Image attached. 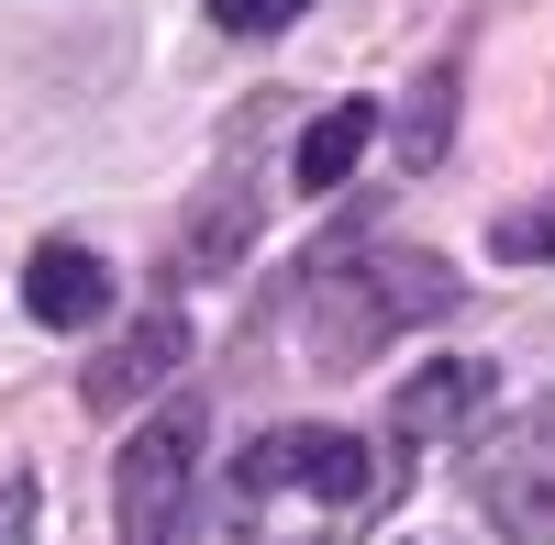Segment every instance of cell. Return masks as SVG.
I'll return each instance as SVG.
<instances>
[{
	"label": "cell",
	"mask_w": 555,
	"mask_h": 545,
	"mask_svg": "<svg viewBox=\"0 0 555 545\" xmlns=\"http://www.w3.org/2000/svg\"><path fill=\"white\" fill-rule=\"evenodd\" d=\"M444 312H467L455 267L434 245H400V235H356V245L300 267V345H311V368H334V379L378 368L389 334L444 324Z\"/></svg>",
	"instance_id": "cell-1"
},
{
	"label": "cell",
	"mask_w": 555,
	"mask_h": 545,
	"mask_svg": "<svg viewBox=\"0 0 555 545\" xmlns=\"http://www.w3.org/2000/svg\"><path fill=\"white\" fill-rule=\"evenodd\" d=\"M201 434H211V413L178 390V401L145 413V434L112 457V534H122V545H178L190 490H201Z\"/></svg>",
	"instance_id": "cell-2"
},
{
	"label": "cell",
	"mask_w": 555,
	"mask_h": 545,
	"mask_svg": "<svg viewBox=\"0 0 555 545\" xmlns=\"http://www.w3.org/2000/svg\"><path fill=\"white\" fill-rule=\"evenodd\" d=\"M467 512L500 545H555V390L522 401V413L467 457Z\"/></svg>",
	"instance_id": "cell-3"
},
{
	"label": "cell",
	"mask_w": 555,
	"mask_h": 545,
	"mask_svg": "<svg viewBox=\"0 0 555 545\" xmlns=\"http://www.w3.org/2000/svg\"><path fill=\"white\" fill-rule=\"evenodd\" d=\"M234 490H245V502H256V490H311L322 512H356L366 490H378V457H366L345 423H278V434H256L234 457Z\"/></svg>",
	"instance_id": "cell-4"
},
{
	"label": "cell",
	"mask_w": 555,
	"mask_h": 545,
	"mask_svg": "<svg viewBox=\"0 0 555 545\" xmlns=\"http://www.w3.org/2000/svg\"><path fill=\"white\" fill-rule=\"evenodd\" d=\"M178 356H190V312H178V301H145V312H133V324L78 368V401H89V413H133L145 390L178 379Z\"/></svg>",
	"instance_id": "cell-5"
},
{
	"label": "cell",
	"mask_w": 555,
	"mask_h": 545,
	"mask_svg": "<svg viewBox=\"0 0 555 545\" xmlns=\"http://www.w3.org/2000/svg\"><path fill=\"white\" fill-rule=\"evenodd\" d=\"M23 312H34V324H56V334L101 324V312H112V267L89 256V245H34V256H23Z\"/></svg>",
	"instance_id": "cell-6"
},
{
	"label": "cell",
	"mask_w": 555,
	"mask_h": 545,
	"mask_svg": "<svg viewBox=\"0 0 555 545\" xmlns=\"http://www.w3.org/2000/svg\"><path fill=\"white\" fill-rule=\"evenodd\" d=\"M489 401V368L478 356H444V368H411V390L389 401V423H400V445H434V434H455Z\"/></svg>",
	"instance_id": "cell-7"
},
{
	"label": "cell",
	"mask_w": 555,
	"mask_h": 545,
	"mask_svg": "<svg viewBox=\"0 0 555 545\" xmlns=\"http://www.w3.org/2000/svg\"><path fill=\"white\" fill-rule=\"evenodd\" d=\"M366 134H378V101H334V112H311L300 123V156H289V178L322 201V190H345L356 178V156H366Z\"/></svg>",
	"instance_id": "cell-8"
},
{
	"label": "cell",
	"mask_w": 555,
	"mask_h": 545,
	"mask_svg": "<svg viewBox=\"0 0 555 545\" xmlns=\"http://www.w3.org/2000/svg\"><path fill=\"white\" fill-rule=\"evenodd\" d=\"M389 145H400V167H444V145H455V56L423 67V89H411L400 123H389Z\"/></svg>",
	"instance_id": "cell-9"
},
{
	"label": "cell",
	"mask_w": 555,
	"mask_h": 545,
	"mask_svg": "<svg viewBox=\"0 0 555 545\" xmlns=\"http://www.w3.org/2000/svg\"><path fill=\"white\" fill-rule=\"evenodd\" d=\"M245 245H256V190L234 178V190H211V201H201V223H190V256H201V267H234Z\"/></svg>",
	"instance_id": "cell-10"
},
{
	"label": "cell",
	"mask_w": 555,
	"mask_h": 545,
	"mask_svg": "<svg viewBox=\"0 0 555 545\" xmlns=\"http://www.w3.org/2000/svg\"><path fill=\"white\" fill-rule=\"evenodd\" d=\"M489 245H500V267H544L555 256V201H522L512 223H489Z\"/></svg>",
	"instance_id": "cell-11"
},
{
	"label": "cell",
	"mask_w": 555,
	"mask_h": 545,
	"mask_svg": "<svg viewBox=\"0 0 555 545\" xmlns=\"http://www.w3.org/2000/svg\"><path fill=\"white\" fill-rule=\"evenodd\" d=\"M311 0H211V23L222 34H278V23H300Z\"/></svg>",
	"instance_id": "cell-12"
},
{
	"label": "cell",
	"mask_w": 555,
	"mask_h": 545,
	"mask_svg": "<svg viewBox=\"0 0 555 545\" xmlns=\"http://www.w3.org/2000/svg\"><path fill=\"white\" fill-rule=\"evenodd\" d=\"M34 512H44L34 479H0V545H34Z\"/></svg>",
	"instance_id": "cell-13"
}]
</instances>
